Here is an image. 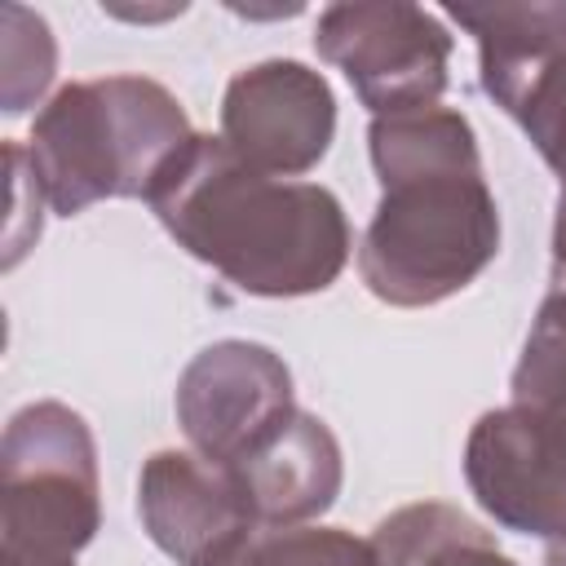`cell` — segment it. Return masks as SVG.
<instances>
[{
  "mask_svg": "<svg viewBox=\"0 0 566 566\" xmlns=\"http://www.w3.org/2000/svg\"><path fill=\"white\" fill-rule=\"evenodd\" d=\"M371 155L385 186L358 256L371 292L424 305L464 287L500 239L469 124L433 106L380 115L371 124Z\"/></svg>",
  "mask_w": 566,
  "mask_h": 566,
  "instance_id": "obj_1",
  "label": "cell"
},
{
  "mask_svg": "<svg viewBox=\"0 0 566 566\" xmlns=\"http://www.w3.org/2000/svg\"><path fill=\"white\" fill-rule=\"evenodd\" d=\"M159 221L248 292H314L345 265L340 203L310 181H270L226 142L190 137L159 172Z\"/></svg>",
  "mask_w": 566,
  "mask_h": 566,
  "instance_id": "obj_2",
  "label": "cell"
},
{
  "mask_svg": "<svg viewBox=\"0 0 566 566\" xmlns=\"http://www.w3.org/2000/svg\"><path fill=\"white\" fill-rule=\"evenodd\" d=\"M181 106L150 80L115 75L62 88L31 128V172L57 212H80L106 195L155 190L186 146Z\"/></svg>",
  "mask_w": 566,
  "mask_h": 566,
  "instance_id": "obj_3",
  "label": "cell"
},
{
  "mask_svg": "<svg viewBox=\"0 0 566 566\" xmlns=\"http://www.w3.org/2000/svg\"><path fill=\"white\" fill-rule=\"evenodd\" d=\"M4 566H71L93 535V447L66 407H27L4 447Z\"/></svg>",
  "mask_w": 566,
  "mask_h": 566,
  "instance_id": "obj_4",
  "label": "cell"
},
{
  "mask_svg": "<svg viewBox=\"0 0 566 566\" xmlns=\"http://www.w3.org/2000/svg\"><path fill=\"white\" fill-rule=\"evenodd\" d=\"M451 18L478 31L486 93L526 124L566 186V9H451Z\"/></svg>",
  "mask_w": 566,
  "mask_h": 566,
  "instance_id": "obj_5",
  "label": "cell"
},
{
  "mask_svg": "<svg viewBox=\"0 0 566 566\" xmlns=\"http://www.w3.org/2000/svg\"><path fill=\"white\" fill-rule=\"evenodd\" d=\"M318 49L345 66L354 88L371 111H420L429 106L447 75V31L433 27L420 9H371V4H340L323 13Z\"/></svg>",
  "mask_w": 566,
  "mask_h": 566,
  "instance_id": "obj_6",
  "label": "cell"
},
{
  "mask_svg": "<svg viewBox=\"0 0 566 566\" xmlns=\"http://www.w3.org/2000/svg\"><path fill=\"white\" fill-rule=\"evenodd\" d=\"M181 420L212 464H239L292 424L287 371L256 345H217L186 371Z\"/></svg>",
  "mask_w": 566,
  "mask_h": 566,
  "instance_id": "obj_7",
  "label": "cell"
},
{
  "mask_svg": "<svg viewBox=\"0 0 566 566\" xmlns=\"http://www.w3.org/2000/svg\"><path fill=\"white\" fill-rule=\"evenodd\" d=\"M332 142V93L296 62L239 75L226 93V146L252 168H310Z\"/></svg>",
  "mask_w": 566,
  "mask_h": 566,
  "instance_id": "obj_8",
  "label": "cell"
},
{
  "mask_svg": "<svg viewBox=\"0 0 566 566\" xmlns=\"http://www.w3.org/2000/svg\"><path fill=\"white\" fill-rule=\"evenodd\" d=\"M469 482L500 522L566 539V447L522 411L478 420L469 438Z\"/></svg>",
  "mask_w": 566,
  "mask_h": 566,
  "instance_id": "obj_9",
  "label": "cell"
},
{
  "mask_svg": "<svg viewBox=\"0 0 566 566\" xmlns=\"http://www.w3.org/2000/svg\"><path fill=\"white\" fill-rule=\"evenodd\" d=\"M142 513L150 535L181 557L203 566L252 531V509L226 464H195L190 455H155L142 478Z\"/></svg>",
  "mask_w": 566,
  "mask_h": 566,
  "instance_id": "obj_10",
  "label": "cell"
},
{
  "mask_svg": "<svg viewBox=\"0 0 566 566\" xmlns=\"http://www.w3.org/2000/svg\"><path fill=\"white\" fill-rule=\"evenodd\" d=\"M226 469L239 482L252 517H305L314 509H327L340 478L336 442L323 420L310 416H292V424L279 429L261 451Z\"/></svg>",
  "mask_w": 566,
  "mask_h": 566,
  "instance_id": "obj_11",
  "label": "cell"
},
{
  "mask_svg": "<svg viewBox=\"0 0 566 566\" xmlns=\"http://www.w3.org/2000/svg\"><path fill=\"white\" fill-rule=\"evenodd\" d=\"M376 566H513L495 544L442 504H416L380 522Z\"/></svg>",
  "mask_w": 566,
  "mask_h": 566,
  "instance_id": "obj_12",
  "label": "cell"
},
{
  "mask_svg": "<svg viewBox=\"0 0 566 566\" xmlns=\"http://www.w3.org/2000/svg\"><path fill=\"white\" fill-rule=\"evenodd\" d=\"M203 566H376V557L336 531H248Z\"/></svg>",
  "mask_w": 566,
  "mask_h": 566,
  "instance_id": "obj_13",
  "label": "cell"
},
{
  "mask_svg": "<svg viewBox=\"0 0 566 566\" xmlns=\"http://www.w3.org/2000/svg\"><path fill=\"white\" fill-rule=\"evenodd\" d=\"M553 301L566 305V199L557 212V261H553Z\"/></svg>",
  "mask_w": 566,
  "mask_h": 566,
  "instance_id": "obj_14",
  "label": "cell"
},
{
  "mask_svg": "<svg viewBox=\"0 0 566 566\" xmlns=\"http://www.w3.org/2000/svg\"><path fill=\"white\" fill-rule=\"evenodd\" d=\"M548 566H566V548H557V553L548 557Z\"/></svg>",
  "mask_w": 566,
  "mask_h": 566,
  "instance_id": "obj_15",
  "label": "cell"
}]
</instances>
